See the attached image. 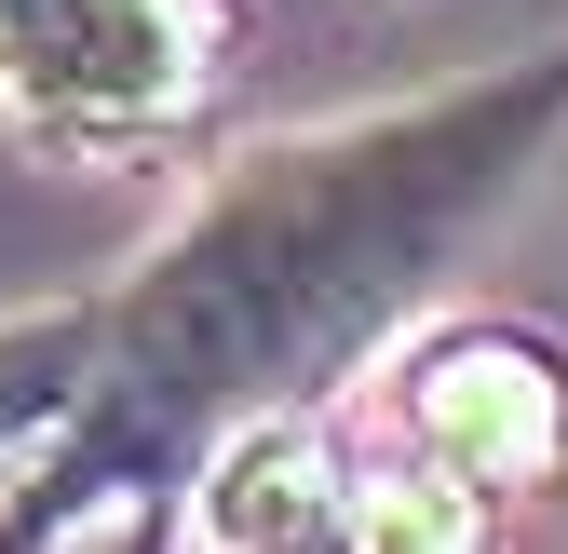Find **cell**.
<instances>
[{
    "label": "cell",
    "instance_id": "cell-1",
    "mask_svg": "<svg viewBox=\"0 0 568 554\" xmlns=\"http://www.w3.org/2000/svg\"><path fill=\"white\" fill-rule=\"evenodd\" d=\"M555 135L568 28L474 82L231 163L163 230V257L109 285V366L82 420L0 488V554H122L163 488H203V460L244 420H298V392L366 366L379 325H406L434 270L555 163Z\"/></svg>",
    "mask_w": 568,
    "mask_h": 554
},
{
    "label": "cell",
    "instance_id": "cell-2",
    "mask_svg": "<svg viewBox=\"0 0 568 554\" xmlns=\"http://www.w3.org/2000/svg\"><path fill=\"white\" fill-rule=\"evenodd\" d=\"M217 82L190 0H0V95L68 150H150Z\"/></svg>",
    "mask_w": 568,
    "mask_h": 554
},
{
    "label": "cell",
    "instance_id": "cell-3",
    "mask_svg": "<svg viewBox=\"0 0 568 554\" xmlns=\"http://www.w3.org/2000/svg\"><path fill=\"white\" fill-rule=\"evenodd\" d=\"M406 420L434 447V473H460V488H541V473H568V366L541 338H515V325L447 338L419 366Z\"/></svg>",
    "mask_w": 568,
    "mask_h": 554
},
{
    "label": "cell",
    "instance_id": "cell-4",
    "mask_svg": "<svg viewBox=\"0 0 568 554\" xmlns=\"http://www.w3.org/2000/svg\"><path fill=\"white\" fill-rule=\"evenodd\" d=\"M352 473L312 447V420H244L203 460V541L217 554H325Z\"/></svg>",
    "mask_w": 568,
    "mask_h": 554
},
{
    "label": "cell",
    "instance_id": "cell-5",
    "mask_svg": "<svg viewBox=\"0 0 568 554\" xmlns=\"http://www.w3.org/2000/svg\"><path fill=\"white\" fill-rule=\"evenodd\" d=\"M325 554H474V488L460 473H352Z\"/></svg>",
    "mask_w": 568,
    "mask_h": 554
}]
</instances>
